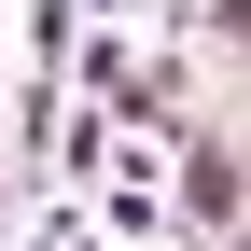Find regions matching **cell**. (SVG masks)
Listing matches in <instances>:
<instances>
[{
  "instance_id": "6da1fadb",
  "label": "cell",
  "mask_w": 251,
  "mask_h": 251,
  "mask_svg": "<svg viewBox=\"0 0 251 251\" xmlns=\"http://www.w3.org/2000/svg\"><path fill=\"white\" fill-rule=\"evenodd\" d=\"M168 153H181V224L224 251V237H237V209H251V153H237V112H196Z\"/></svg>"
},
{
  "instance_id": "7a4b0ae2",
  "label": "cell",
  "mask_w": 251,
  "mask_h": 251,
  "mask_svg": "<svg viewBox=\"0 0 251 251\" xmlns=\"http://www.w3.org/2000/svg\"><path fill=\"white\" fill-rule=\"evenodd\" d=\"M98 112H112V126H140V140H181L196 112H237V98H209V70H196V56H181V42H153V56H126V84H112Z\"/></svg>"
},
{
  "instance_id": "3957f363",
  "label": "cell",
  "mask_w": 251,
  "mask_h": 251,
  "mask_svg": "<svg viewBox=\"0 0 251 251\" xmlns=\"http://www.w3.org/2000/svg\"><path fill=\"white\" fill-rule=\"evenodd\" d=\"M0 224H14V168H0Z\"/></svg>"
}]
</instances>
